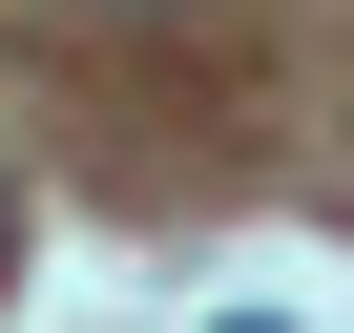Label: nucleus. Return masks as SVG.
<instances>
[{
	"label": "nucleus",
	"mask_w": 354,
	"mask_h": 333,
	"mask_svg": "<svg viewBox=\"0 0 354 333\" xmlns=\"http://www.w3.org/2000/svg\"><path fill=\"white\" fill-rule=\"evenodd\" d=\"M0 250H21V209H0Z\"/></svg>",
	"instance_id": "1"
},
{
	"label": "nucleus",
	"mask_w": 354,
	"mask_h": 333,
	"mask_svg": "<svg viewBox=\"0 0 354 333\" xmlns=\"http://www.w3.org/2000/svg\"><path fill=\"white\" fill-rule=\"evenodd\" d=\"M146 21H167V0H146Z\"/></svg>",
	"instance_id": "2"
}]
</instances>
